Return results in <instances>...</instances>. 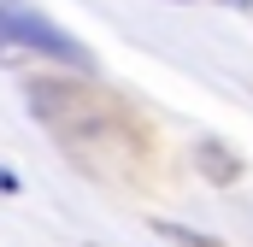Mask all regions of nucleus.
<instances>
[{
	"mask_svg": "<svg viewBox=\"0 0 253 247\" xmlns=\"http://www.w3.org/2000/svg\"><path fill=\"white\" fill-rule=\"evenodd\" d=\"M0 41H12V47H36V53L65 59V65H77V71H94L88 47H77L59 24H47V18H42V12H30L24 0H0Z\"/></svg>",
	"mask_w": 253,
	"mask_h": 247,
	"instance_id": "nucleus-1",
	"label": "nucleus"
},
{
	"mask_svg": "<svg viewBox=\"0 0 253 247\" xmlns=\"http://www.w3.org/2000/svg\"><path fill=\"white\" fill-rule=\"evenodd\" d=\"M194 165L206 171V183H218V188L242 177V159H236V153H230L224 141H200V147H194Z\"/></svg>",
	"mask_w": 253,
	"mask_h": 247,
	"instance_id": "nucleus-2",
	"label": "nucleus"
},
{
	"mask_svg": "<svg viewBox=\"0 0 253 247\" xmlns=\"http://www.w3.org/2000/svg\"><path fill=\"white\" fill-rule=\"evenodd\" d=\"M165 242H183V247H212V236H200V230H183V224H153Z\"/></svg>",
	"mask_w": 253,
	"mask_h": 247,
	"instance_id": "nucleus-3",
	"label": "nucleus"
},
{
	"mask_svg": "<svg viewBox=\"0 0 253 247\" xmlns=\"http://www.w3.org/2000/svg\"><path fill=\"white\" fill-rule=\"evenodd\" d=\"M224 6H236V12H242V6H253V0H224Z\"/></svg>",
	"mask_w": 253,
	"mask_h": 247,
	"instance_id": "nucleus-4",
	"label": "nucleus"
}]
</instances>
